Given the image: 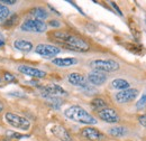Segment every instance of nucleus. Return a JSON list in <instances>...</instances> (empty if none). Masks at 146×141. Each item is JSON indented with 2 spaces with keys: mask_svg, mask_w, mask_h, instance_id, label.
Listing matches in <instances>:
<instances>
[{
  "mask_svg": "<svg viewBox=\"0 0 146 141\" xmlns=\"http://www.w3.org/2000/svg\"><path fill=\"white\" fill-rule=\"evenodd\" d=\"M81 136L88 140H102L105 138L104 133H101L99 130L94 129V128H91V127H88V128H84L82 131H81Z\"/></svg>",
  "mask_w": 146,
  "mask_h": 141,
  "instance_id": "f8f14e48",
  "label": "nucleus"
},
{
  "mask_svg": "<svg viewBox=\"0 0 146 141\" xmlns=\"http://www.w3.org/2000/svg\"><path fill=\"white\" fill-rule=\"evenodd\" d=\"M3 78H5V81L6 82H8V83H16L17 82V80H16V77L13 75V74H10V73H8V72H6L5 73V76H3Z\"/></svg>",
  "mask_w": 146,
  "mask_h": 141,
  "instance_id": "b1692460",
  "label": "nucleus"
},
{
  "mask_svg": "<svg viewBox=\"0 0 146 141\" xmlns=\"http://www.w3.org/2000/svg\"><path fill=\"white\" fill-rule=\"evenodd\" d=\"M0 82H1V78H0Z\"/></svg>",
  "mask_w": 146,
  "mask_h": 141,
  "instance_id": "2f4dec72",
  "label": "nucleus"
},
{
  "mask_svg": "<svg viewBox=\"0 0 146 141\" xmlns=\"http://www.w3.org/2000/svg\"><path fill=\"white\" fill-rule=\"evenodd\" d=\"M2 110H3V105H2V103H1V102H0V112H1V111H2Z\"/></svg>",
  "mask_w": 146,
  "mask_h": 141,
  "instance_id": "7c9ffc66",
  "label": "nucleus"
},
{
  "mask_svg": "<svg viewBox=\"0 0 146 141\" xmlns=\"http://www.w3.org/2000/svg\"><path fill=\"white\" fill-rule=\"evenodd\" d=\"M60 22L57 21V20H52V21H50V26H52V27H60Z\"/></svg>",
  "mask_w": 146,
  "mask_h": 141,
  "instance_id": "bb28decb",
  "label": "nucleus"
},
{
  "mask_svg": "<svg viewBox=\"0 0 146 141\" xmlns=\"http://www.w3.org/2000/svg\"><path fill=\"white\" fill-rule=\"evenodd\" d=\"M109 133L113 137H124L126 134V129L124 127H113L109 130Z\"/></svg>",
  "mask_w": 146,
  "mask_h": 141,
  "instance_id": "6ab92c4d",
  "label": "nucleus"
},
{
  "mask_svg": "<svg viewBox=\"0 0 146 141\" xmlns=\"http://www.w3.org/2000/svg\"><path fill=\"white\" fill-rule=\"evenodd\" d=\"M51 132L61 141H72V138H71L70 133L68 132V130L64 127L60 125V124L53 125L52 129H51Z\"/></svg>",
  "mask_w": 146,
  "mask_h": 141,
  "instance_id": "4468645a",
  "label": "nucleus"
},
{
  "mask_svg": "<svg viewBox=\"0 0 146 141\" xmlns=\"http://www.w3.org/2000/svg\"><path fill=\"white\" fill-rule=\"evenodd\" d=\"M9 14H10L9 9H8L5 5H1V3H0V20L7 19V18L9 17Z\"/></svg>",
  "mask_w": 146,
  "mask_h": 141,
  "instance_id": "5701e85b",
  "label": "nucleus"
},
{
  "mask_svg": "<svg viewBox=\"0 0 146 141\" xmlns=\"http://www.w3.org/2000/svg\"><path fill=\"white\" fill-rule=\"evenodd\" d=\"M18 72L27 75V76H31V77H34V78H43L46 76V73L44 70H38L35 67H32V66H28V65H20L18 66Z\"/></svg>",
  "mask_w": 146,
  "mask_h": 141,
  "instance_id": "9b49d317",
  "label": "nucleus"
},
{
  "mask_svg": "<svg viewBox=\"0 0 146 141\" xmlns=\"http://www.w3.org/2000/svg\"><path fill=\"white\" fill-rule=\"evenodd\" d=\"M98 117L107 123H117L119 121L118 113L113 109H110V107H105V109L99 110L98 111Z\"/></svg>",
  "mask_w": 146,
  "mask_h": 141,
  "instance_id": "1a4fd4ad",
  "label": "nucleus"
},
{
  "mask_svg": "<svg viewBox=\"0 0 146 141\" xmlns=\"http://www.w3.org/2000/svg\"><path fill=\"white\" fill-rule=\"evenodd\" d=\"M31 15H32L33 17H35L36 20H40V21H43L44 19H46V18H47L48 13H47L44 8H42V7H37V8H34V9H32V10H31Z\"/></svg>",
  "mask_w": 146,
  "mask_h": 141,
  "instance_id": "f3484780",
  "label": "nucleus"
},
{
  "mask_svg": "<svg viewBox=\"0 0 146 141\" xmlns=\"http://www.w3.org/2000/svg\"><path fill=\"white\" fill-rule=\"evenodd\" d=\"M91 105L93 109H96V110H101V109H105V107H107V103L105 102V100H102V99H94V100H92L91 102Z\"/></svg>",
  "mask_w": 146,
  "mask_h": 141,
  "instance_id": "aec40b11",
  "label": "nucleus"
},
{
  "mask_svg": "<svg viewBox=\"0 0 146 141\" xmlns=\"http://www.w3.org/2000/svg\"><path fill=\"white\" fill-rule=\"evenodd\" d=\"M14 47L16 49H18L20 52L24 53H28L33 49V44L28 40H24V39H17L14 42Z\"/></svg>",
  "mask_w": 146,
  "mask_h": 141,
  "instance_id": "2eb2a0df",
  "label": "nucleus"
},
{
  "mask_svg": "<svg viewBox=\"0 0 146 141\" xmlns=\"http://www.w3.org/2000/svg\"><path fill=\"white\" fill-rule=\"evenodd\" d=\"M42 96L47 98V96H65L68 95V92L64 90L63 88H61L57 84H50L46 86H42Z\"/></svg>",
  "mask_w": 146,
  "mask_h": 141,
  "instance_id": "0eeeda50",
  "label": "nucleus"
},
{
  "mask_svg": "<svg viewBox=\"0 0 146 141\" xmlns=\"http://www.w3.org/2000/svg\"><path fill=\"white\" fill-rule=\"evenodd\" d=\"M1 2H2V3H7V5H15V3H16L15 0H2Z\"/></svg>",
  "mask_w": 146,
  "mask_h": 141,
  "instance_id": "c756f323",
  "label": "nucleus"
},
{
  "mask_svg": "<svg viewBox=\"0 0 146 141\" xmlns=\"http://www.w3.org/2000/svg\"><path fill=\"white\" fill-rule=\"evenodd\" d=\"M23 32H32V33H44L47 29V25L44 21L36 19H27L20 26Z\"/></svg>",
  "mask_w": 146,
  "mask_h": 141,
  "instance_id": "39448f33",
  "label": "nucleus"
},
{
  "mask_svg": "<svg viewBox=\"0 0 146 141\" xmlns=\"http://www.w3.org/2000/svg\"><path fill=\"white\" fill-rule=\"evenodd\" d=\"M137 95H138V91L136 88H126V90H123L116 93L115 99L118 103H128L135 100Z\"/></svg>",
  "mask_w": 146,
  "mask_h": 141,
  "instance_id": "6e6552de",
  "label": "nucleus"
},
{
  "mask_svg": "<svg viewBox=\"0 0 146 141\" xmlns=\"http://www.w3.org/2000/svg\"><path fill=\"white\" fill-rule=\"evenodd\" d=\"M5 119H6V122L9 125H11L13 128H17L20 130H28L31 128V122L26 118L20 117L16 113L7 112L5 114Z\"/></svg>",
  "mask_w": 146,
  "mask_h": 141,
  "instance_id": "20e7f679",
  "label": "nucleus"
},
{
  "mask_svg": "<svg viewBox=\"0 0 146 141\" xmlns=\"http://www.w3.org/2000/svg\"><path fill=\"white\" fill-rule=\"evenodd\" d=\"M52 62L58 67H69L74 64H78V61L75 58H54Z\"/></svg>",
  "mask_w": 146,
  "mask_h": 141,
  "instance_id": "dca6fc26",
  "label": "nucleus"
},
{
  "mask_svg": "<svg viewBox=\"0 0 146 141\" xmlns=\"http://www.w3.org/2000/svg\"><path fill=\"white\" fill-rule=\"evenodd\" d=\"M68 81H69L70 84H72L74 86H79V88H82L84 90H90V85H89L87 78L83 75H81L80 73H71V74H69Z\"/></svg>",
  "mask_w": 146,
  "mask_h": 141,
  "instance_id": "9d476101",
  "label": "nucleus"
},
{
  "mask_svg": "<svg viewBox=\"0 0 146 141\" xmlns=\"http://www.w3.org/2000/svg\"><path fill=\"white\" fill-rule=\"evenodd\" d=\"M9 94H10V95H15V96H19V98H24V96H25L24 94H21V93H19V92H9Z\"/></svg>",
  "mask_w": 146,
  "mask_h": 141,
  "instance_id": "c85d7f7f",
  "label": "nucleus"
},
{
  "mask_svg": "<svg viewBox=\"0 0 146 141\" xmlns=\"http://www.w3.org/2000/svg\"><path fill=\"white\" fill-rule=\"evenodd\" d=\"M111 86L113 88H117V90H126L129 88V83H128L126 80H123V78H117V80H113L111 82Z\"/></svg>",
  "mask_w": 146,
  "mask_h": 141,
  "instance_id": "a211bd4d",
  "label": "nucleus"
},
{
  "mask_svg": "<svg viewBox=\"0 0 146 141\" xmlns=\"http://www.w3.org/2000/svg\"><path fill=\"white\" fill-rule=\"evenodd\" d=\"M145 105H146V94H144V95L141 98V100L136 103V107H137L138 110H142V109H144Z\"/></svg>",
  "mask_w": 146,
  "mask_h": 141,
  "instance_id": "393cba45",
  "label": "nucleus"
},
{
  "mask_svg": "<svg viewBox=\"0 0 146 141\" xmlns=\"http://www.w3.org/2000/svg\"><path fill=\"white\" fill-rule=\"evenodd\" d=\"M6 136H7V138H10V139H24V138H29L28 134H21V133L15 132V131H7V132H6Z\"/></svg>",
  "mask_w": 146,
  "mask_h": 141,
  "instance_id": "412c9836",
  "label": "nucleus"
},
{
  "mask_svg": "<svg viewBox=\"0 0 146 141\" xmlns=\"http://www.w3.org/2000/svg\"><path fill=\"white\" fill-rule=\"evenodd\" d=\"M138 121H139V123L142 124L143 127H145V128H146V114H144V115H141V117L138 118Z\"/></svg>",
  "mask_w": 146,
  "mask_h": 141,
  "instance_id": "a878e982",
  "label": "nucleus"
},
{
  "mask_svg": "<svg viewBox=\"0 0 146 141\" xmlns=\"http://www.w3.org/2000/svg\"><path fill=\"white\" fill-rule=\"evenodd\" d=\"M52 37L54 38L56 43H58L61 46L65 47L66 49L74 51V52H87L89 51L90 46L89 44L83 40L82 38L72 35L70 33L65 32H54L52 34Z\"/></svg>",
  "mask_w": 146,
  "mask_h": 141,
  "instance_id": "f257e3e1",
  "label": "nucleus"
},
{
  "mask_svg": "<svg viewBox=\"0 0 146 141\" xmlns=\"http://www.w3.org/2000/svg\"><path fill=\"white\" fill-rule=\"evenodd\" d=\"M87 81H88V83H90L92 85H98V86H99V85H102L104 83H106V81H107V75H106L105 73L93 70V72L88 74Z\"/></svg>",
  "mask_w": 146,
  "mask_h": 141,
  "instance_id": "ddd939ff",
  "label": "nucleus"
},
{
  "mask_svg": "<svg viewBox=\"0 0 146 141\" xmlns=\"http://www.w3.org/2000/svg\"><path fill=\"white\" fill-rule=\"evenodd\" d=\"M35 52L38 55L45 57V58H52L55 57L57 54L61 52V49L58 47H56L54 45H50V44H39L37 45L35 48Z\"/></svg>",
  "mask_w": 146,
  "mask_h": 141,
  "instance_id": "423d86ee",
  "label": "nucleus"
},
{
  "mask_svg": "<svg viewBox=\"0 0 146 141\" xmlns=\"http://www.w3.org/2000/svg\"><path fill=\"white\" fill-rule=\"evenodd\" d=\"M64 115L75 122L83 124H96L97 120L94 119V117H92L89 112H87L83 107L79 105H72L68 107L64 111Z\"/></svg>",
  "mask_w": 146,
  "mask_h": 141,
  "instance_id": "f03ea898",
  "label": "nucleus"
},
{
  "mask_svg": "<svg viewBox=\"0 0 146 141\" xmlns=\"http://www.w3.org/2000/svg\"><path fill=\"white\" fill-rule=\"evenodd\" d=\"M90 67L97 72L106 73L119 70V64L113 59H94L90 62Z\"/></svg>",
  "mask_w": 146,
  "mask_h": 141,
  "instance_id": "7ed1b4c3",
  "label": "nucleus"
},
{
  "mask_svg": "<svg viewBox=\"0 0 146 141\" xmlns=\"http://www.w3.org/2000/svg\"><path fill=\"white\" fill-rule=\"evenodd\" d=\"M5 44H6V39H5L2 34H0V47H2Z\"/></svg>",
  "mask_w": 146,
  "mask_h": 141,
  "instance_id": "cd10ccee",
  "label": "nucleus"
},
{
  "mask_svg": "<svg viewBox=\"0 0 146 141\" xmlns=\"http://www.w3.org/2000/svg\"><path fill=\"white\" fill-rule=\"evenodd\" d=\"M17 21H18V16L17 15H11L3 22V27H13L17 24Z\"/></svg>",
  "mask_w": 146,
  "mask_h": 141,
  "instance_id": "4be33fe9",
  "label": "nucleus"
}]
</instances>
